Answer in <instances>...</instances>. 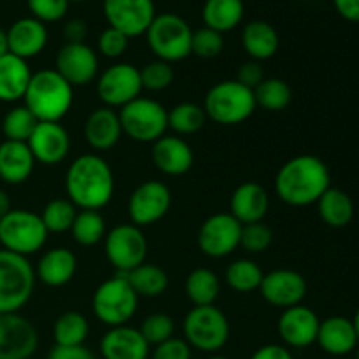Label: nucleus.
Here are the masks:
<instances>
[{"instance_id":"1","label":"nucleus","mask_w":359,"mask_h":359,"mask_svg":"<svg viewBox=\"0 0 359 359\" xmlns=\"http://www.w3.org/2000/svg\"><path fill=\"white\" fill-rule=\"evenodd\" d=\"M65 191L81 210H100L114 195V174L98 154H81L69 165Z\"/></svg>"},{"instance_id":"2","label":"nucleus","mask_w":359,"mask_h":359,"mask_svg":"<svg viewBox=\"0 0 359 359\" xmlns=\"http://www.w3.org/2000/svg\"><path fill=\"white\" fill-rule=\"evenodd\" d=\"M330 170L321 158L300 154L287 160L276 175V193L284 203L305 207L316 203L330 188Z\"/></svg>"},{"instance_id":"3","label":"nucleus","mask_w":359,"mask_h":359,"mask_svg":"<svg viewBox=\"0 0 359 359\" xmlns=\"http://www.w3.org/2000/svg\"><path fill=\"white\" fill-rule=\"evenodd\" d=\"M23 100L37 121L60 123L72 107L74 88L55 69H42L32 74Z\"/></svg>"},{"instance_id":"4","label":"nucleus","mask_w":359,"mask_h":359,"mask_svg":"<svg viewBox=\"0 0 359 359\" xmlns=\"http://www.w3.org/2000/svg\"><path fill=\"white\" fill-rule=\"evenodd\" d=\"M203 111L207 118L217 125H241L255 114V91L237 79L221 81L207 91Z\"/></svg>"},{"instance_id":"5","label":"nucleus","mask_w":359,"mask_h":359,"mask_svg":"<svg viewBox=\"0 0 359 359\" xmlns=\"http://www.w3.org/2000/svg\"><path fill=\"white\" fill-rule=\"evenodd\" d=\"M35 280L28 258L0 249V314L20 312L32 298Z\"/></svg>"},{"instance_id":"6","label":"nucleus","mask_w":359,"mask_h":359,"mask_svg":"<svg viewBox=\"0 0 359 359\" xmlns=\"http://www.w3.org/2000/svg\"><path fill=\"white\" fill-rule=\"evenodd\" d=\"M193 30L184 18L174 13L156 14L146 32V41L156 60L174 63L191 55Z\"/></svg>"},{"instance_id":"7","label":"nucleus","mask_w":359,"mask_h":359,"mask_svg":"<svg viewBox=\"0 0 359 359\" xmlns=\"http://www.w3.org/2000/svg\"><path fill=\"white\" fill-rule=\"evenodd\" d=\"M137 305L139 297L123 273L104 280L91 298L95 318L109 328L128 325L135 316Z\"/></svg>"},{"instance_id":"8","label":"nucleus","mask_w":359,"mask_h":359,"mask_svg":"<svg viewBox=\"0 0 359 359\" xmlns=\"http://www.w3.org/2000/svg\"><path fill=\"white\" fill-rule=\"evenodd\" d=\"M182 333L191 349L214 354L230 339V321L216 305L193 307L182 323Z\"/></svg>"},{"instance_id":"9","label":"nucleus","mask_w":359,"mask_h":359,"mask_svg":"<svg viewBox=\"0 0 359 359\" xmlns=\"http://www.w3.org/2000/svg\"><path fill=\"white\" fill-rule=\"evenodd\" d=\"M49 231L42 217L27 209H11L0 219V244L6 251L28 258L44 248Z\"/></svg>"},{"instance_id":"10","label":"nucleus","mask_w":359,"mask_h":359,"mask_svg":"<svg viewBox=\"0 0 359 359\" xmlns=\"http://www.w3.org/2000/svg\"><path fill=\"white\" fill-rule=\"evenodd\" d=\"M118 114L123 133L140 144L156 142L168 128V111L153 98H135L119 109Z\"/></svg>"},{"instance_id":"11","label":"nucleus","mask_w":359,"mask_h":359,"mask_svg":"<svg viewBox=\"0 0 359 359\" xmlns=\"http://www.w3.org/2000/svg\"><path fill=\"white\" fill-rule=\"evenodd\" d=\"M105 256L119 273H128L146 263L147 241L142 228L135 224H118L105 235Z\"/></svg>"},{"instance_id":"12","label":"nucleus","mask_w":359,"mask_h":359,"mask_svg":"<svg viewBox=\"0 0 359 359\" xmlns=\"http://www.w3.org/2000/svg\"><path fill=\"white\" fill-rule=\"evenodd\" d=\"M142 81L140 70L135 65L119 62L105 69L97 79L98 98L105 107L121 109L140 97Z\"/></svg>"},{"instance_id":"13","label":"nucleus","mask_w":359,"mask_h":359,"mask_svg":"<svg viewBox=\"0 0 359 359\" xmlns=\"http://www.w3.org/2000/svg\"><path fill=\"white\" fill-rule=\"evenodd\" d=\"M172 207V193L165 182L144 181L128 198V216L132 224L144 228L158 223Z\"/></svg>"},{"instance_id":"14","label":"nucleus","mask_w":359,"mask_h":359,"mask_svg":"<svg viewBox=\"0 0 359 359\" xmlns=\"http://www.w3.org/2000/svg\"><path fill=\"white\" fill-rule=\"evenodd\" d=\"M102 9L109 27L119 30L128 39L146 35L156 18L154 0H104Z\"/></svg>"},{"instance_id":"15","label":"nucleus","mask_w":359,"mask_h":359,"mask_svg":"<svg viewBox=\"0 0 359 359\" xmlns=\"http://www.w3.org/2000/svg\"><path fill=\"white\" fill-rule=\"evenodd\" d=\"M242 224L230 212L212 214L198 230V248L209 258H224L241 248Z\"/></svg>"},{"instance_id":"16","label":"nucleus","mask_w":359,"mask_h":359,"mask_svg":"<svg viewBox=\"0 0 359 359\" xmlns=\"http://www.w3.org/2000/svg\"><path fill=\"white\" fill-rule=\"evenodd\" d=\"M37 347L39 333L25 316L0 314V359H30Z\"/></svg>"},{"instance_id":"17","label":"nucleus","mask_w":359,"mask_h":359,"mask_svg":"<svg viewBox=\"0 0 359 359\" xmlns=\"http://www.w3.org/2000/svg\"><path fill=\"white\" fill-rule=\"evenodd\" d=\"M55 70L72 88L88 86L98 76V56L86 42H65L56 53Z\"/></svg>"},{"instance_id":"18","label":"nucleus","mask_w":359,"mask_h":359,"mask_svg":"<svg viewBox=\"0 0 359 359\" xmlns=\"http://www.w3.org/2000/svg\"><path fill=\"white\" fill-rule=\"evenodd\" d=\"M258 291L266 304L284 311L294 305H302L307 297V280L294 270H272L263 276Z\"/></svg>"},{"instance_id":"19","label":"nucleus","mask_w":359,"mask_h":359,"mask_svg":"<svg viewBox=\"0 0 359 359\" xmlns=\"http://www.w3.org/2000/svg\"><path fill=\"white\" fill-rule=\"evenodd\" d=\"M318 314L305 305H294V307L284 309L277 321V332L286 347L293 349H305L316 344L319 332Z\"/></svg>"},{"instance_id":"20","label":"nucleus","mask_w":359,"mask_h":359,"mask_svg":"<svg viewBox=\"0 0 359 359\" xmlns=\"http://www.w3.org/2000/svg\"><path fill=\"white\" fill-rule=\"evenodd\" d=\"M27 144L35 161L42 165H58L69 154L70 135L62 123L39 121Z\"/></svg>"},{"instance_id":"21","label":"nucleus","mask_w":359,"mask_h":359,"mask_svg":"<svg viewBox=\"0 0 359 359\" xmlns=\"http://www.w3.org/2000/svg\"><path fill=\"white\" fill-rule=\"evenodd\" d=\"M151 158H153L154 167L161 174L172 175V177L188 174L195 161L191 146L177 135H163L156 142H153Z\"/></svg>"},{"instance_id":"22","label":"nucleus","mask_w":359,"mask_h":359,"mask_svg":"<svg viewBox=\"0 0 359 359\" xmlns=\"http://www.w3.org/2000/svg\"><path fill=\"white\" fill-rule=\"evenodd\" d=\"M6 34L11 55L27 60V62L41 55L48 44V28L42 21L32 16L14 21L9 30H6Z\"/></svg>"},{"instance_id":"23","label":"nucleus","mask_w":359,"mask_h":359,"mask_svg":"<svg viewBox=\"0 0 359 359\" xmlns=\"http://www.w3.org/2000/svg\"><path fill=\"white\" fill-rule=\"evenodd\" d=\"M149 347L140 330L128 325L109 328L100 340L104 359H147Z\"/></svg>"},{"instance_id":"24","label":"nucleus","mask_w":359,"mask_h":359,"mask_svg":"<svg viewBox=\"0 0 359 359\" xmlns=\"http://www.w3.org/2000/svg\"><path fill=\"white\" fill-rule=\"evenodd\" d=\"M270 209V196L262 184L255 181L242 182L230 198V214L241 224L262 223Z\"/></svg>"},{"instance_id":"25","label":"nucleus","mask_w":359,"mask_h":359,"mask_svg":"<svg viewBox=\"0 0 359 359\" xmlns=\"http://www.w3.org/2000/svg\"><path fill=\"white\" fill-rule=\"evenodd\" d=\"M123 135L121 121L116 109L98 107L90 112L84 123V139L95 151H109Z\"/></svg>"},{"instance_id":"26","label":"nucleus","mask_w":359,"mask_h":359,"mask_svg":"<svg viewBox=\"0 0 359 359\" xmlns=\"http://www.w3.org/2000/svg\"><path fill=\"white\" fill-rule=\"evenodd\" d=\"M316 342L330 356L351 354L359 344L353 319H347L344 316H332L321 321Z\"/></svg>"},{"instance_id":"27","label":"nucleus","mask_w":359,"mask_h":359,"mask_svg":"<svg viewBox=\"0 0 359 359\" xmlns=\"http://www.w3.org/2000/svg\"><path fill=\"white\" fill-rule=\"evenodd\" d=\"M35 158L27 142L4 140L0 144V179L6 184L18 186L30 179Z\"/></svg>"},{"instance_id":"28","label":"nucleus","mask_w":359,"mask_h":359,"mask_svg":"<svg viewBox=\"0 0 359 359\" xmlns=\"http://www.w3.org/2000/svg\"><path fill=\"white\" fill-rule=\"evenodd\" d=\"M77 272V258L70 249L53 248L39 259L35 277L44 286L62 287L74 279Z\"/></svg>"},{"instance_id":"29","label":"nucleus","mask_w":359,"mask_h":359,"mask_svg":"<svg viewBox=\"0 0 359 359\" xmlns=\"http://www.w3.org/2000/svg\"><path fill=\"white\" fill-rule=\"evenodd\" d=\"M32 74L34 72L27 60L18 58L11 53L0 56V102L14 104L23 100Z\"/></svg>"},{"instance_id":"30","label":"nucleus","mask_w":359,"mask_h":359,"mask_svg":"<svg viewBox=\"0 0 359 359\" xmlns=\"http://www.w3.org/2000/svg\"><path fill=\"white\" fill-rule=\"evenodd\" d=\"M279 34L270 23L263 20L249 21L242 30V48L255 62L270 60L279 49Z\"/></svg>"},{"instance_id":"31","label":"nucleus","mask_w":359,"mask_h":359,"mask_svg":"<svg viewBox=\"0 0 359 359\" xmlns=\"http://www.w3.org/2000/svg\"><path fill=\"white\" fill-rule=\"evenodd\" d=\"M203 27L212 28L219 34L231 32L244 20L242 0H205L202 7Z\"/></svg>"},{"instance_id":"32","label":"nucleus","mask_w":359,"mask_h":359,"mask_svg":"<svg viewBox=\"0 0 359 359\" xmlns=\"http://www.w3.org/2000/svg\"><path fill=\"white\" fill-rule=\"evenodd\" d=\"M318 212L321 219L332 228H344L353 221L354 203L346 191L330 186L318 200Z\"/></svg>"},{"instance_id":"33","label":"nucleus","mask_w":359,"mask_h":359,"mask_svg":"<svg viewBox=\"0 0 359 359\" xmlns=\"http://www.w3.org/2000/svg\"><path fill=\"white\" fill-rule=\"evenodd\" d=\"M184 291L188 300L195 307L214 305L221 291L219 277L210 269H195L186 277Z\"/></svg>"},{"instance_id":"34","label":"nucleus","mask_w":359,"mask_h":359,"mask_svg":"<svg viewBox=\"0 0 359 359\" xmlns=\"http://www.w3.org/2000/svg\"><path fill=\"white\" fill-rule=\"evenodd\" d=\"M125 277L139 298H158L168 287L167 272L154 263H142L135 270L125 273Z\"/></svg>"},{"instance_id":"35","label":"nucleus","mask_w":359,"mask_h":359,"mask_svg":"<svg viewBox=\"0 0 359 359\" xmlns=\"http://www.w3.org/2000/svg\"><path fill=\"white\" fill-rule=\"evenodd\" d=\"M90 335V323L81 312H63L53 326L55 346H84Z\"/></svg>"},{"instance_id":"36","label":"nucleus","mask_w":359,"mask_h":359,"mask_svg":"<svg viewBox=\"0 0 359 359\" xmlns=\"http://www.w3.org/2000/svg\"><path fill=\"white\" fill-rule=\"evenodd\" d=\"M72 238L83 248H91L102 242L107 235L105 219L98 210H79L70 228Z\"/></svg>"},{"instance_id":"37","label":"nucleus","mask_w":359,"mask_h":359,"mask_svg":"<svg viewBox=\"0 0 359 359\" xmlns=\"http://www.w3.org/2000/svg\"><path fill=\"white\" fill-rule=\"evenodd\" d=\"M263 270L252 259L241 258L230 263L224 272V280L228 286L237 293H251V291L259 290V284L263 280Z\"/></svg>"},{"instance_id":"38","label":"nucleus","mask_w":359,"mask_h":359,"mask_svg":"<svg viewBox=\"0 0 359 359\" xmlns=\"http://www.w3.org/2000/svg\"><path fill=\"white\" fill-rule=\"evenodd\" d=\"M252 91H255L256 107H263L270 112L284 111L293 98L290 84L277 77H269V79L265 77Z\"/></svg>"},{"instance_id":"39","label":"nucleus","mask_w":359,"mask_h":359,"mask_svg":"<svg viewBox=\"0 0 359 359\" xmlns=\"http://www.w3.org/2000/svg\"><path fill=\"white\" fill-rule=\"evenodd\" d=\"M205 111L202 105L193 102H182L168 111V128L179 135H193L205 125Z\"/></svg>"},{"instance_id":"40","label":"nucleus","mask_w":359,"mask_h":359,"mask_svg":"<svg viewBox=\"0 0 359 359\" xmlns=\"http://www.w3.org/2000/svg\"><path fill=\"white\" fill-rule=\"evenodd\" d=\"M77 212L79 210L69 198H55L46 203L41 217L49 233H65L72 228Z\"/></svg>"},{"instance_id":"41","label":"nucleus","mask_w":359,"mask_h":359,"mask_svg":"<svg viewBox=\"0 0 359 359\" xmlns=\"http://www.w3.org/2000/svg\"><path fill=\"white\" fill-rule=\"evenodd\" d=\"M37 123V118L25 105H16V107H13L4 116L2 133L6 137V140L28 142Z\"/></svg>"},{"instance_id":"42","label":"nucleus","mask_w":359,"mask_h":359,"mask_svg":"<svg viewBox=\"0 0 359 359\" xmlns=\"http://www.w3.org/2000/svg\"><path fill=\"white\" fill-rule=\"evenodd\" d=\"M224 39L223 34L212 28L202 27L193 32L191 37V55L202 60H212L223 53Z\"/></svg>"},{"instance_id":"43","label":"nucleus","mask_w":359,"mask_h":359,"mask_svg":"<svg viewBox=\"0 0 359 359\" xmlns=\"http://www.w3.org/2000/svg\"><path fill=\"white\" fill-rule=\"evenodd\" d=\"M140 70V81H142V90L149 91H163L174 83V69L172 63L154 60V62L146 63Z\"/></svg>"},{"instance_id":"44","label":"nucleus","mask_w":359,"mask_h":359,"mask_svg":"<svg viewBox=\"0 0 359 359\" xmlns=\"http://www.w3.org/2000/svg\"><path fill=\"white\" fill-rule=\"evenodd\" d=\"M175 332V323L174 319L168 314H161V312H156V314L147 316L142 321V326H140V333L146 339V342L149 346H160L165 340L172 339Z\"/></svg>"},{"instance_id":"45","label":"nucleus","mask_w":359,"mask_h":359,"mask_svg":"<svg viewBox=\"0 0 359 359\" xmlns=\"http://www.w3.org/2000/svg\"><path fill=\"white\" fill-rule=\"evenodd\" d=\"M273 233L270 226L265 223H251V224H242L241 231V248L251 255H258V252H265L266 249L272 245Z\"/></svg>"},{"instance_id":"46","label":"nucleus","mask_w":359,"mask_h":359,"mask_svg":"<svg viewBox=\"0 0 359 359\" xmlns=\"http://www.w3.org/2000/svg\"><path fill=\"white\" fill-rule=\"evenodd\" d=\"M32 18L42 23H56L63 20L69 11V0H27Z\"/></svg>"},{"instance_id":"47","label":"nucleus","mask_w":359,"mask_h":359,"mask_svg":"<svg viewBox=\"0 0 359 359\" xmlns=\"http://www.w3.org/2000/svg\"><path fill=\"white\" fill-rule=\"evenodd\" d=\"M130 39L125 34H121L116 28L107 27L98 37V51L102 56L109 60H116L119 56H123L128 49Z\"/></svg>"},{"instance_id":"48","label":"nucleus","mask_w":359,"mask_h":359,"mask_svg":"<svg viewBox=\"0 0 359 359\" xmlns=\"http://www.w3.org/2000/svg\"><path fill=\"white\" fill-rule=\"evenodd\" d=\"M151 359H191V347L184 339L172 337L160 346H154Z\"/></svg>"},{"instance_id":"49","label":"nucleus","mask_w":359,"mask_h":359,"mask_svg":"<svg viewBox=\"0 0 359 359\" xmlns=\"http://www.w3.org/2000/svg\"><path fill=\"white\" fill-rule=\"evenodd\" d=\"M265 79V72H263V67L259 62H255V60H249V62L242 63L241 69H238L237 81L244 86L255 90L262 81Z\"/></svg>"},{"instance_id":"50","label":"nucleus","mask_w":359,"mask_h":359,"mask_svg":"<svg viewBox=\"0 0 359 359\" xmlns=\"http://www.w3.org/2000/svg\"><path fill=\"white\" fill-rule=\"evenodd\" d=\"M48 359H97L86 346H55L49 351Z\"/></svg>"},{"instance_id":"51","label":"nucleus","mask_w":359,"mask_h":359,"mask_svg":"<svg viewBox=\"0 0 359 359\" xmlns=\"http://www.w3.org/2000/svg\"><path fill=\"white\" fill-rule=\"evenodd\" d=\"M88 37V25L83 20H70L63 25V39L69 44H79Z\"/></svg>"},{"instance_id":"52","label":"nucleus","mask_w":359,"mask_h":359,"mask_svg":"<svg viewBox=\"0 0 359 359\" xmlns=\"http://www.w3.org/2000/svg\"><path fill=\"white\" fill-rule=\"evenodd\" d=\"M249 359H294L291 351L286 346H280V344H266L262 346L259 349L255 351Z\"/></svg>"},{"instance_id":"53","label":"nucleus","mask_w":359,"mask_h":359,"mask_svg":"<svg viewBox=\"0 0 359 359\" xmlns=\"http://www.w3.org/2000/svg\"><path fill=\"white\" fill-rule=\"evenodd\" d=\"M335 9L344 20L359 23V0H333Z\"/></svg>"},{"instance_id":"54","label":"nucleus","mask_w":359,"mask_h":359,"mask_svg":"<svg viewBox=\"0 0 359 359\" xmlns=\"http://www.w3.org/2000/svg\"><path fill=\"white\" fill-rule=\"evenodd\" d=\"M11 198L9 195H7V191H4V189H0V219H2L6 214L11 212Z\"/></svg>"},{"instance_id":"55","label":"nucleus","mask_w":359,"mask_h":359,"mask_svg":"<svg viewBox=\"0 0 359 359\" xmlns=\"http://www.w3.org/2000/svg\"><path fill=\"white\" fill-rule=\"evenodd\" d=\"M6 53H9V48H7V34L4 28H0V56H4Z\"/></svg>"},{"instance_id":"56","label":"nucleus","mask_w":359,"mask_h":359,"mask_svg":"<svg viewBox=\"0 0 359 359\" xmlns=\"http://www.w3.org/2000/svg\"><path fill=\"white\" fill-rule=\"evenodd\" d=\"M353 325H354V330H356V335H358V340H359V309L356 311V314H354Z\"/></svg>"},{"instance_id":"57","label":"nucleus","mask_w":359,"mask_h":359,"mask_svg":"<svg viewBox=\"0 0 359 359\" xmlns=\"http://www.w3.org/2000/svg\"><path fill=\"white\" fill-rule=\"evenodd\" d=\"M209 359H228V358H224V356H212V358H209Z\"/></svg>"},{"instance_id":"58","label":"nucleus","mask_w":359,"mask_h":359,"mask_svg":"<svg viewBox=\"0 0 359 359\" xmlns=\"http://www.w3.org/2000/svg\"><path fill=\"white\" fill-rule=\"evenodd\" d=\"M69 2H86V0H69Z\"/></svg>"},{"instance_id":"59","label":"nucleus","mask_w":359,"mask_h":359,"mask_svg":"<svg viewBox=\"0 0 359 359\" xmlns=\"http://www.w3.org/2000/svg\"><path fill=\"white\" fill-rule=\"evenodd\" d=\"M356 359H359V349L356 351Z\"/></svg>"}]
</instances>
